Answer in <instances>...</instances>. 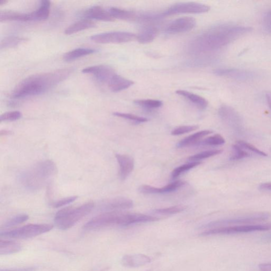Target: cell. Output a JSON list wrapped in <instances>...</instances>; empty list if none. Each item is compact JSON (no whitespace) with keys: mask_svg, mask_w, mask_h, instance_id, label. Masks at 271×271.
Returning a JSON list of instances; mask_svg holds the SVG:
<instances>
[{"mask_svg":"<svg viewBox=\"0 0 271 271\" xmlns=\"http://www.w3.org/2000/svg\"><path fill=\"white\" fill-rule=\"evenodd\" d=\"M252 30L249 26L221 24L212 26L198 35L191 43L192 52L219 50Z\"/></svg>","mask_w":271,"mask_h":271,"instance_id":"1","label":"cell"},{"mask_svg":"<svg viewBox=\"0 0 271 271\" xmlns=\"http://www.w3.org/2000/svg\"><path fill=\"white\" fill-rule=\"evenodd\" d=\"M74 70L73 68H66L30 76L16 86L12 96L14 98H20L48 92L68 78Z\"/></svg>","mask_w":271,"mask_h":271,"instance_id":"2","label":"cell"},{"mask_svg":"<svg viewBox=\"0 0 271 271\" xmlns=\"http://www.w3.org/2000/svg\"><path fill=\"white\" fill-rule=\"evenodd\" d=\"M160 218L156 216L140 214L106 212L88 221L84 224V228L86 230H96L114 226L126 227L132 224L156 222Z\"/></svg>","mask_w":271,"mask_h":271,"instance_id":"3","label":"cell"},{"mask_svg":"<svg viewBox=\"0 0 271 271\" xmlns=\"http://www.w3.org/2000/svg\"><path fill=\"white\" fill-rule=\"evenodd\" d=\"M57 172V168L50 160L40 162L24 172L20 176L22 185L31 191L38 190L46 185Z\"/></svg>","mask_w":271,"mask_h":271,"instance_id":"4","label":"cell"},{"mask_svg":"<svg viewBox=\"0 0 271 271\" xmlns=\"http://www.w3.org/2000/svg\"><path fill=\"white\" fill-rule=\"evenodd\" d=\"M94 207V203L88 202L78 207L66 208L56 213L54 222L59 230H69L91 212Z\"/></svg>","mask_w":271,"mask_h":271,"instance_id":"5","label":"cell"},{"mask_svg":"<svg viewBox=\"0 0 271 271\" xmlns=\"http://www.w3.org/2000/svg\"><path fill=\"white\" fill-rule=\"evenodd\" d=\"M53 228L50 224H30L10 230H1L0 236L14 239H27L34 238L49 232Z\"/></svg>","mask_w":271,"mask_h":271,"instance_id":"6","label":"cell"},{"mask_svg":"<svg viewBox=\"0 0 271 271\" xmlns=\"http://www.w3.org/2000/svg\"><path fill=\"white\" fill-rule=\"evenodd\" d=\"M271 230V223L263 224H248L232 226L222 227L204 230L200 234L202 236L233 234L255 232Z\"/></svg>","mask_w":271,"mask_h":271,"instance_id":"7","label":"cell"},{"mask_svg":"<svg viewBox=\"0 0 271 271\" xmlns=\"http://www.w3.org/2000/svg\"><path fill=\"white\" fill-rule=\"evenodd\" d=\"M268 218V215L266 214H256L238 216L237 218L212 222L206 224L202 228L206 230L216 228L232 226L254 224L258 222L264 221Z\"/></svg>","mask_w":271,"mask_h":271,"instance_id":"8","label":"cell"},{"mask_svg":"<svg viewBox=\"0 0 271 271\" xmlns=\"http://www.w3.org/2000/svg\"><path fill=\"white\" fill-rule=\"evenodd\" d=\"M136 38L134 34L126 32H115L95 34L91 40L98 44H120L131 42Z\"/></svg>","mask_w":271,"mask_h":271,"instance_id":"9","label":"cell"},{"mask_svg":"<svg viewBox=\"0 0 271 271\" xmlns=\"http://www.w3.org/2000/svg\"><path fill=\"white\" fill-rule=\"evenodd\" d=\"M210 7L206 5L195 3L186 2L176 4L170 7L164 14V16H171L178 14H198L208 12Z\"/></svg>","mask_w":271,"mask_h":271,"instance_id":"10","label":"cell"},{"mask_svg":"<svg viewBox=\"0 0 271 271\" xmlns=\"http://www.w3.org/2000/svg\"><path fill=\"white\" fill-rule=\"evenodd\" d=\"M82 73L92 74L99 82L106 84L110 83L112 78L116 74L113 68L105 65L86 68L82 70Z\"/></svg>","mask_w":271,"mask_h":271,"instance_id":"11","label":"cell"},{"mask_svg":"<svg viewBox=\"0 0 271 271\" xmlns=\"http://www.w3.org/2000/svg\"><path fill=\"white\" fill-rule=\"evenodd\" d=\"M133 206V202L130 198H116L103 202L100 205V210L106 212H122L131 209Z\"/></svg>","mask_w":271,"mask_h":271,"instance_id":"12","label":"cell"},{"mask_svg":"<svg viewBox=\"0 0 271 271\" xmlns=\"http://www.w3.org/2000/svg\"><path fill=\"white\" fill-rule=\"evenodd\" d=\"M214 74L216 76L230 78L240 80H251L258 77L256 72L238 68H220L216 70Z\"/></svg>","mask_w":271,"mask_h":271,"instance_id":"13","label":"cell"},{"mask_svg":"<svg viewBox=\"0 0 271 271\" xmlns=\"http://www.w3.org/2000/svg\"><path fill=\"white\" fill-rule=\"evenodd\" d=\"M196 25V20L192 17L178 18L170 22L166 27V32L168 34H180L192 30Z\"/></svg>","mask_w":271,"mask_h":271,"instance_id":"14","label":"cell"},{"mask_svg":"<svg viewBox=\"0 0 271 271\" xmlns=\"http://www.w3.org/2000/svg\"><path fill=\"white\" fill-rule=\"evenodd\" d=\"M186 182L183 180H176L162 188H156L148 185L141 186L138 190L140 193L144 194H162L174 192L179 188L185 186Z\"/></svg>","mask_w":271,"mask_h":271,"instance_id":"15","label":"cell"},{"mask_svg":"<svg viewBox=\"0 0 271 271\" xmlns=\"http://www.w3.org/2000/svg\"><path fill=\"white\" fill-rule=\"evenodd\" d=\"M219 114L222 120L234 128H238L242 124L240 116L232 108L224 105L219 110Z\"/></svg>","mask_w":271,"mask_h":271,"instance_id":"16","label":"cell"},{"mask_svg":"<svg viewBox=\"0 0 271 271\" xmlns=\"http://www.w3.org/2000/svg\"><path fill=\"white\" fill-rule=\"evenodd\" d=\"M116 158L120 166V176L121 180H125L132 174L134 166V158L128 156L116 154Z\"/></svg>","mask_w":271,"mask_h":271,"instance_id":"17","label":"cell"},{"mask_svg":"<svg viewBox=\"0 0 271 271\" xmlns=\"http://www.w3.org/2000/svg\"><path fill=\"white\" fill-rule=\"evenodd\" d=\"M151 258L148 256L134 254L124 256L122 259V264L127 268H135L150 264Z\"/></svg>","mask_w":271,"mask_h":271,"instance_id":"18","label":"cell"},{"mask_svg":"<svg viewBox=\"0 0 271 271\" xmlns=\"http://www.w3.org/2000/svg\"><path fill=\"white\" fill-rule=\"evenodd\" d=\"M84 16L87 20H94L104 22H113L115 20L110 13L104 8L99 6L90 8L84 13Z\"/></svg>","mask_w":271,"mask_h":271,"instance_id":"19","label":"cell"},{"mask_svg":"<svg viewBox=\"0 0 271 271\" xmlns=\"http://www.w3.org/2000/svg\"><path fill=\"white\" fill-rule=\"evenodd\" d=\"M134 84V82L132 80L116 74L108 86L112 92H118L128 88Z\"/></svg>","mask_w":271,"mask_h":271,"instance_id":"20","label":"cell"},{"mask_svg":"<svg viewBox=\"0 0 271 271\" xmlns=\"http://www.w3.org/2000/svg\"><path fill=\"white\" fill-rule=\"evenodd\" d=\"M176 93L185 98L187 100L192 102L201 110L206 109V108L208 106V102L202 96L183 90H178L176 91Z\"/></svg>","mask_w":271,"mask_h":271,"instance_id":"21","label":"cell"},{"mask_svg":"<svg viewBox=\"0 0 271 271\" xmlns=\"http://www.w3.org/2000/svg\"><path fill=\"white\" fill-rule=\"evenodd\" d=\"M212 132V131L209 130L198 132L180 141L176 146L180 148L194 146V144L196 146L201 139Z\"/></svg>","mask_w":271,"mask_h":271,"instance_id":"22","label":"cell"},{"mask_svg":"<svg viewBox=\"0 0 271 271\" xmlns=\"http://www.w3.org/2000/svg\"><path fill=\"white\" fill-rule=\"evenodd\" d=\"M158 33V30L156 26H148L142 30L136 36V39L141 44H148L156 38Z\"/></svg>","mask_w":271,"mask_h":271,"instance_id":"23","label":"cell"},{"mask_svg":"<svg viewBox=\"0 0 271 271\" xmlns=\"http://www.w3.org/2000/svg\"><path fill=\"white\" fill-rule=\"evenodd\" d=\"M50 2L48 0L42 1L40 7L32 13H30V21H42L48 19L50 12Z\"/></svg>","mask_w":271,"mask_h":271,"instance_id":"24","label":"cell"},{"mask_svg":"<svg viewBox=\"0 0 271 271\" xmlns=\"http://www.w3.org/2000/svg\"><path fill=\"white\" fill-rule=\"evenodd\" d=\"M96 26V23L92 20H82L68 27L65 30V34L68 35L74 34L81 31L94 28Z\"/></svg>","mask_w":271,"mask_h":271,"instance_id":"25","label":"cell"},{"mask_svg":"<svg viewBox=\"0 0 271 271\" xmlns=\"http://www.w3.org/2000/svg\"><path fill=\"white\" fill-rule=\"evenodd\" d=\"M22 249L20 243L14 241L2 240H0V254L9 255L20 252Z\"/></svg>","mask_w":271,"mask_h":271,"instance_id":"26","label":"cell"},{"mask_svg":"<svg viewBox=\"0 0 271 271\" xmlns=\"http://www.w3.org/2000/svg\"><path fill=\"white\" fill-rule=\"evenodd\" d=\"M0 21L1 22L10 21L28 22L30 21V14L8 11L0 14Z\"/></svg>","mask_w":271,"mask_h":271,"instance_id":"27","label":"cell"},{"mask_svg":"<svg viewBox=\"0 0 271 271\" xmlns=\"http://www.w3.org/2000/svg\"><path fill=\"white\" fill-rule=\"evenodd\" d=\"M96 52V50L91 48H79L66 54L64 59L67 62L74 60L79 58L91 55Z\"/></svg>","mask_w":271,"mask_h":271,"instance_id":"28","label":"cell"},{"mask_svg":"<svg viewBox=\"0 0 271 271\" xmlns=\"http://www.w3.org/2000/svg\"><path fill=\"white\" fill-rule=\"evenodd\" d=\"M109 12L114 20H131L134 16V13L117 8H112L110 9Z\"/></svg>","mask_w":271,"mask_h":271,"instance_id":"29","label":"cell"},{"mask_svg":"<svg viewBox=\"0 0 271 271\" xmlns=\"http://www.w3.org/2000/svg\"><path fill=\"white\" fill-rule=\"evenodd\" d=\"M24 42H26V39L24 38L10 36V37L5 38L2 40L1 44H0V48L3 50L15 48Z\"/></svg>","mask_w":271,"mask_h":271,"instance_id":"30","label":"cell"},{"mask_svg":"<svg viewBox=\"0 0 271 271\" xmlns=\"http://www.w3.org/2000/svg\"><path fill=\"white\" fill-rule=\"evenodd\" d=\"M225 143L224 138L219 134H216L208 138L201 142H198L196 146H219Z\"/></svg>","mask_w":271,"mask_h":271,"instance_id":"31","label":"cell"},{"mask_svg":"<svg viewBox=\"0 0 271 271\" xmlns=\"http://www.w3.org/2000/svg\"><path fill=\"white\" fill-rule=\"evenodd\" d=\"M29 219V216L26 214L16 215L6 221L2 226V229L11 228L15 226L22 224Z\"/></svg>","mask_w":271,"mask_h":271,"instance_id":"32","label":"cell"},{"mask_svg":"<svg viewBox=\"0 0 271 271\" xmlns=\"http://www.w3.org/2000/svg\"><path fill=\"white\" fill-rule=\"evenodd\" d=\"M186 206L183 205H178L166 208L156 210L153 213L160 215H170L182 212L186 209Z\"/></svg>","mask_w":271,"mask_h":271,"instance_id":"33","label":"cell"},{"mask_svg":"<svg viewBox=\"0 0 271 271\" xmlns=\"http://www.w3.org/2000/svg\"><path fill=\"white\" fill-rule=\"evenodd\" d=\"M201 164L200 162H188V164L182 165L176 168L171 174V177L173 178H176L182 175L186 172L189 170Z\"/></svg>","mask_w":271,"mask_h":271,"instance_id":"34","label":"cell"},{"mask_svg":"<svg viewBox=\"0 0 271 271\" xmlns=\"http://www.w3.org/2000/svg\"><path fill=\"white\" fill-rule=\"evenodd\" d=\"M222 152V150H214L204 151L200 153L197 154L194 156H192L188 158V160L193 162H198V160L210 158L216 156L220 154Z\"/></svg>","mask_w":271,"mask_h":271,"instance_id":"35","label":"cell"},{"mask_svg":"<svg viewBox=\"0 0 271 271\" xmlns=\"http://www.w3.org/2000/svg\"><path fill=\"white\" fill-rule=\"evenodd\" d=\"M136 105L146 108V109L153 110L157 109L162 106V102L158 100H152V99H146V100H138L134 101Z\"/></svg>","mask_w":271,"mask_h":271,"instance_id":"36","label":"cell"},{"mask_svg":"<svg viewBox=\"0 0 271 271\" xmlns=\"http://www.w3.org/2000/svg\"><path fill=\"white\" fill-rule=\"evenodd\" d=\"M232 148V154L230 158V160H239L250 156V154L244 150L238 144H234Z\"/></svg>","mask_w":271,"mask_h":271,"instance_id":"37","label":"cell"},{"mask_svg":"<svg viewBox=\"0 0 271 271\" xmlns=\"http://www.w3.org/2000/svg\"><path fill=\"white\" fill-rule=\"evenodd\" d=\"M113 114L116 116L120 117V118L130 120L137 122H146L148 121V120L146 118H144V117L140 116L130 114L116 112H114Z\"/></svg>","mask_w":271,"mask_h":271,"instance_id":"38","label":"cell"},{"mask_svg":"<svg viewBox=\"0 0 271 271\" xmlns=\"http://www.w3.org/2000/svg\"><path fill=\"white\" fill-rule=\"evenodd\" d=\"M22 114L20 112H7L0 116V122H14L20 120Z\"/></svg>","mask_w":271,"mask_h":271,"instance_id":"39","label":"cell"},{"mask_svg":"<svg viewBox=\"0 0 271 271\" xmlns=\"http://www.w3.org/2000/svg\"><path fill=\"white\" fill-rule=\"evenodd\" d=\"M237 144H238L243 149H246L254 152L256 154L262 156H267L268 155L266 152L257 148L255 146H252L251 144L247 142L244 141L240 140L238 141Z\"/></svg>","mask_w":271,"mask_h":271,"instance_id":"40","label":"cell"},{"mask_svg":"<svg viewBox=\"0 0 271 271\" xmlns=\"http://www.w3.org/2000/svg\"><path fill=\"white\" fill-rule=\"evenodd\" d=\"M200 127L196 125L180 126L174 129L172 132L171 134L174 136H178L184 134L198 130Z\"/></svg>","mask_w":271,"mask_h":271,"instance_id":"41","label":"cell"},{"mask_svg":"<svg viewBox=\"0 0 271 271\" xmlns=\"http://www.w3.org/2000/svg\"><path fill=\"white\" fill-rule=\"evenodd\" d=\"M78 198L77 196H72L70 197L66 198H62V200H58L57 202H54L52 204V206L54 208H58L62 207V206L69 204L72 202H75Z\"/></svg>","mask_w":271,"mask_h":271,"instance_id":"42","label":"cell"},{"mask_svg":"<svg viewBox=\"0 0 271 271\" xmlns=\"http://www.w3.org/2000/svg\"><path fill=\"white\" fill-rule=\"evenodd\" d=\"M264 24L265 29L267 31L271 32V9L264 16Z\"/></svg>","mask_w":271,"mask_h":271,"instance_id":"43","label":"cell"},{"mask_svg":"<svg viewBox=\"0 0 271 271\" xmlns=\"http://www.w3.org/2000/svg\"><path fill=\"white\" fill-rule=\"evenodd\" d=\"M36 268L34 267H28L18 268L2 269L0 271H36Z\"/></svg>","mask_w":271,"mask_h":271,"instance_id":"44","label":"cell"},{"mask_svg":"<svg viewBox=\"0 0 271 271\" xmlns=\"http://www.w3.org/2000/svg\"><path fill=\"white\" fill-rule=\"evenodd\" d=\"M259 188L261 190L271 192V182H266L261 184L259 186Z\"/></svg>","mask_w":271,"mask_h":271,"instance_id":"45","label":"cell"},{"mask_svg":"<svg viewBox=\"0 0 271 271\" xmlns=\"http://www.w3.org/2000/svg\"><path fill=\"white\" fill-rule=\"evenodd\" d=\"M258 268L261 271H271V263L261 264Z\"/></svg>","mask_w":271,"mask_h":271,"instance_id":"46","label":"cell"},{"mask_svg":"<svg viewBox=\"0 0 271 271\" xmlns=\"http://www.w3.org/2000/svg\"><path fill=\"white\" fill-rule=\"evenodd\" d=\"M267 104L271 110V92H268L266 96Z\"/></svg>","mask_w":271,"mask_h":271,"instance_id":"47","label":"cell"},{"mask_svg":"<svg viewBox=\"0 0 271 271\" xmlns=\"http://www.w3.org/2000/svg\"><path fill=\"white\" fill-rule=\"evenodd\" d=\"M262 240L266 242H271V232L266 234L262 238Z\"/></svg>","mask_w":271,"mask_h":271,"instance_id":"48","label":"cell"},{"mask_svg":"<svg viewBox=\"0 0 271 271\" xmlns=\"http://www.w3.org/2000/svg\"><path fill=\"white\" fill-rule=\"evenodd\" d=\"M11 134H12V132L7 130H2L1 132H0V135H1V136H2L8 135Z\"/></svg>","mask_w":271,"mask_h":271,"instance_id":"49","label":"cell"},{"mask_svg":"<svg viewBox=\"0 0 271 271\" xmlns=\"http://www.w3.org/2000/svg\"><path fill=\"white\" fill-rule=\"evenodd\" d=\"M7 2H8L6 1V0H1V1H0V6H3Z\"/></svg>","mask_w":271,"mask_h":271,"instance_id":"50","label":"cell"}]
</instances>
